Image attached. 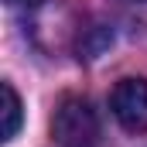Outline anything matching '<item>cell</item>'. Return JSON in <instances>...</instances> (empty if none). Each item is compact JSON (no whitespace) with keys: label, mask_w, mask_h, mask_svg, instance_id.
Listing matches in <instances>:
<instances>
[{"label":"cell","mask_w":147,"mask_h":147,"mask_svg":"<svg viewBox=\"0 0 147 147\" xmlns=\"http://www.w3.org/2000/svg\"><path fill=\"white\" fill-rule=\"evenodd\" d=\"M51 134L62 147H99V120L82 96H65L51 116Z\"/></svg>","instance_id":"obj_1"},{"label":"cell","mask_w":147,"mask_h":147,"mask_svg":"<svg viewBox=\"0 0 147 147\" xmlns=\"http://www.w3.org/2000/svg\"><path fill=\"white\" fill-rule=\"evenodd\" d=\"M110 110L123 130L144 134L147 130V79H120L110 92Z\"/></svg>","instance_id":"obj_2"},{"label":"cell","mask_w":147,"mask_h":147,"mask_svg":"<svg viewBox=\"0 0 147 147\" xmlns=\"http://www.w3.org/2000/svg\"><path fill=\"white\" fill-rule=\"evenodd\" d=\"M0 96H3V140H14L21 127V96L14 92L10 82L0 86Z\"/></svg>","instance_id":"obj_3"},{"label":"cell","mask_w":147,"mask_h":147,"mask_svg":"<svg viewBox=\"0 0 147 147\" xmlns=\"http://www.w3.org/2000/svg\"><path fill=\"white\" fill-rule=\"evenodd\" d=\"M7 3H14V7H38L41 0H7Z\"/></svg>","instance_id":"obj_4"}]
</instances>
